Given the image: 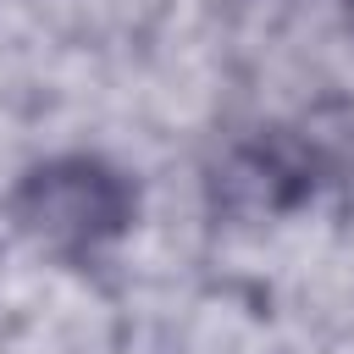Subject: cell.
<instances>
[{
    "instance_id": "obj_1",
    "label": "cell",
    "mask_w": 354,
    "mask_h": 354,
    "mask_svg": "<svg viewBox=\"0 0 354 354\" xmlns=\"http://www.w3.org/2000/svg\"><path fill=\"white\" fill-rule=\"evenodd\" d=\"M133 210H138L133 183L116 166H105L100 155L39 160L11 194V221L39 249L66 254V260H83V254H100L105 243H116L133 227Z\"/></svg>"
},
{
    "instance_id": "obj_2",
    "label": "cell",
    "mask_w": 354,
    "mask_h": 354,
    "mask_svg": "<svg viewBox=\"0 0 354 354\" xmlns=\"http://www.w3.org/2000/svg\"><path fill=\"white\" fill-rule=\"evenodd\" d=\"M282 177H288V183H299V188H310V183H304V160H293L282 144H249V149L232 160L227 188H238L254 210H282V205H293V199H299L293 188H282Z\"/></svg>"
},
{
    "instance_id": "obj_3",
    "label": "cell",
    "mask_w": 354,
    "mask_h": 354,
    "mask_svg": "<svg viewBox=\"0 0 354 354\" xmlns=\"http://www.w3.org/2000/svg\"><path fill=\"white\" fill-rule=\"evenodd\" d=\"M348 6H354V0H348Z\"/></svg>"
}]
</instances>
